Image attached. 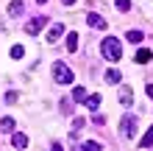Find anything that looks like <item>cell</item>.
Masks as SVG:
<instances>
[{"mask_svg": "<svg viewBox=\"0 0 153 151\" xmlns=\"http://www.w3.org/2000/svg\"><path fill=\"white\" fill-rule=\"evenodd\" d=\"M100 53H103V59H109V62H120V56H123L120 39H117V37H106L103 45H100Z\"/></svg>", "mask_w": 153, "mask_h": 151, "instance_id": "1", "label": "cell"}, {"mask_svg": "<svg viewBox=\"0 0 153 151\" xmlns=\"http://www.w3.org/2000/svg\"><path fill=\"white\" fill-rule=\"evenodd\" d=\"M53 76H56L59 84H73L75 81V73L64 65V62H56V65H53Z\"/></svg>", "mask_w": 153, "mask_h": 151, "instance_id": "2", "label": "cell"}, {"mask_svg": "<svg viewBox=\"0 0 153 151\" xmlns=\"http://www.w3.org/2000/svg\"><path fill=\"white\" fill-rule=\"evenodd\" d=\"M120 134H123V137H134V134H137V118H134V115H125V118H123Z\"/></svg>", "mask_w": 153, "mask_h": 151, "instance_id": "3", "label": "cell"}, {"mask_svg": "<svg viewBox=\"0 0 153 151\" xmlns=\"http://www.w3.org/2000/svg\"><path fill=\"white\" fill-rule=\"evenodd\" d=\"M48 25V17H33V20H28V25H25V31L31 34V37H36V34Z\"/></svg>", "mask_w": 153, "mask_h": 151, "instance_id": "4", "label": "cell"}, {"mask_svg": "<svg viewBox=\"0 0 153 151\" xmlns=\"http://www.w3.org/2000/svg\"><path fill=\"white\" fill-rule=\"evenodd\" d=\"M86 25H89V28H106V20H103L100 14L89 11V14H86Z\"/></svg>", "mask_w": 153, "mask_h": 151, "instance_id": "5", "label": "cell"}, {"mask_svg": "<svg viewBox=\"0 0 153 151\" xmlns=\"http://www.w3.org/2000/svg\"><path fill=\"white\" fill-rule=\"evenodd\" d=\"M11 146L14 148H28V137H25L22 131H14L11 134Z\"/></svg>", "mask_w": 153, "mask_h": 151, "instance_id": "6", "label": "cell"}, {"mask_svg": "<svg viewBox=\"0 0 153 151\" xmlns=\"http://www.w3.org/2000/svg\"><path fill=\"white\" fill-rule=\"evenodd\" d=\"M120 104H123V106H131V104H134V92H131V87H120Z\"/></svg>", "mask_w": 153, "mask_h": 151, "instance_id": "7", "label": "cell"}, {"mask_svg": "<svg viewBox=\"0 0 153 151\" xmlns=\"http://www.w3.org/2000/svg\"><path fill=\"white\" fill-rule=\"evenodd\" d=\"M106 81H109V84H120V81H123V73H120V70H117V67L106 70Z\"/></svg>", "mask_w": 153, "mask_h": 151, "instance_id": "8", "label": "cell"}, {"mask_svg": "<svg viewBox=\"0 0 153 151\" xmlns=\"http://www.w3.org/2000/svg\"><path fill=\"white\" fill-rule=\"evenodd\" d=\"M61 34H64V25H61V23H56V25H53V28L48 31V42H56Z\"/></svg>", "mask_w": 153, "mask_h": 151, "instance_id": "9", "label": "cell"}, {"mask_svg": "<svg viewBox=\"0 0 153 151\" xmlns=\"http://www.w3.org/2000/svg\"><path fill=\"white\" fill-rule=\"evenodd\" d=\"M22 0H11V6H8V14H11V17H20L22 14Z\"/></svg>", "mask_w": 153, "mask_h": 151, "instance_id": "10", "label": "cell"}, {"mask_svg": "<svg viewBox=\"0 0 153 151\" xmlns=\"http://www.w3.org/2000/svg\"><path fill=\"white\" fill-rule=\"evenodd\" d=\"M125 39L134 42V45H139V42L145 39V34H142V31H128V34H125Z\"/></svg>", "mask_w": 153, "mask_h": 151, "instance_id": "11", "label": "cell"}, {"mask_svg": "<svg viewBox=\"0 0 153 151\" xmlns=\"http://www.w3.org/2000/svg\"><path fill=\"white\" fill-rule=\"evenodd\" d=\"M84 104L89 106V109H97V106H100V95H89V92H86V98H84Z\"/></svg>", "mask_w": 153, "mask_h": 151, "instance_id": "12", "label": "cell"}, {"mask_svg": "<svg viewBox=\"0 0 153 151\" xmlns=\"http://www.w3.org/2000/svg\"><path fill=\"white\" fill-rule=\"evenodd\" d=\"M67 50L70 53L78 50V34H67Z\"/></svg>", "mask_w": 153, "mask_h": 151, "instance_id": "13", "label": "cell"}, {"mask_svg": "<svg viewBox=\"0 0 153 151\" xmlns=\"http://www.w3.org/2000/svg\"><path fill=\"white\" fill-rule=\"evenodd\" d=\"M150 146H153V126L148 129V134L139 140V148H150Z\"/></svg>", "mask_w": 153, "mask_h": 151, "instance_id": "14", "label": "cell"}, {"mask_svg": "<svg viewBox=\"0 0 153 151\" xmlns=\"http://www.w3.org/2000/svg\"><path fill=\"white\" fill-rule=\"evenodd\" d=\"M84 98H86V90H84V87H75V90H73V101L84 104Z\"/></svg>", "mask_w": 153, "mask_h": 151, "instance_id": "15", "label": "cell"}, {"mask_svg": "<svg viewBox=\"0 0 153 151\" xmlns=\"http://www.w3.org/2000/svg\"><path fill=\"white\" fill-rule=\"evenodd\" d=\"M0 131H14V118H3L0 120Z\"/></svg>", "mask_w": 153, "mask_h": 151, "instance_id": "16", "label": "cell"}, {"mask_svg": "<svg viewBox=\"0 0 153 151\" xmlns=\"http://www.w3.org/2000/svg\"><path fill=\"white\" fill-rule=\"evenodd\" d=\"M150 59H153L150 50H139V53H137V62H139V65H145V62H150Z\"/></svg>", "mask_w": 153, "mask_h": 151, "instance_id": "17", "label": "cell"}, {"mask_svg": "<svg viewBox=\"0 0 153 151\" xmlns=\"http://www.w3.org/2000/svg\"><path fill=\"white\" fill-rule=\"evenodd\" d=\"M81 148H86V151H100V143H95V140H89V143H81Z\"/></svg>", "mask_w": 153, "mask_h": 151, "instance_id": "18", "label": "cell"}, {"mask_svg": "<svg viewBox=\"0 0 153 151\" xmlns=\"http://www.w3.org/2000/svg\"><path fill=\"white\" fill-rule=\"evenodd\" d=\"M11 56H14V59H22V56H25V48H22V45H14V48H11Z\"/></svg>", "mask_w": 153, "mask_h": 151, "instance_id": "19", "label": "cell"}, {"mask_svg": "<svg viewBox=\"0 0 153 151\" xmlns=\"http://www.w3.org/2000/svg\"><path fill=\"white\" fill-rule=\"evenodd\" d=\"M117 8H120V11H128V8H131V0H117Z\"/></svg>", "mask_w": 153, "mask_h": 151, "instance_id": "20", "label": "cell"}, {"mask_svg": "<svg viewBox=\"0 0 153 151\" xmlns=\"http://www.w3.org/2000/svg\"><path fill=\"white\" fill-rule=\"evenodd\" d=\"M17 101V92H6V104H14Z\"/></svg>", "mask_w": 153, "mask_h": 151, "instance_id": "21", "label": "cell"}, {"mask_svg": "<svg viewBox=\"0 0 153 151\" xmlns=\"http://www.w3.org/2000/svg\"><path fill=\"white\" fill-rule=\"evenodd\" d=\"M145 92H148V98H153V84H148V87H145Z\"/></svg>", "mask_w": 153, "mask_h": 151, "instance_id": "22", "label": "cell"}, {"mask_svg": "<svg viewBox=\"0 0 153 151\" xmlns=\"http://www.w3.org/2000/svg\"><path fill=\"white\" fill-rule=\"evenodd\" d=\"M61 3H64V6H75V0H61Z\"/></svg>", "mask_w": 153, "mask_h": 151, "instance_id": "23", "label": "cell"}, {"mask_svg": "<svg viewBox=\"0 0 153 151\" xmlns=\"http://www.w3.org/2000/svg\"><path fill=\"white\" fill-rule=\"evenodd\" d=\"M36 3H48V0H36Z\"/></svg>", "mask_w": 153, "mask_h": 151, "instance_id": "24", "label": "cell"}]
</instances>
